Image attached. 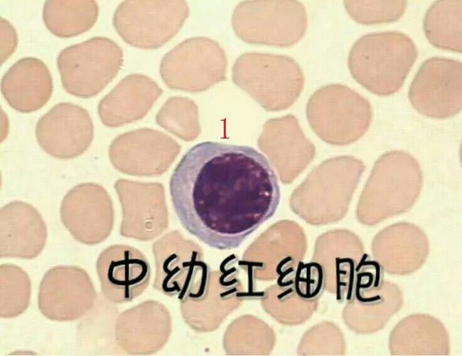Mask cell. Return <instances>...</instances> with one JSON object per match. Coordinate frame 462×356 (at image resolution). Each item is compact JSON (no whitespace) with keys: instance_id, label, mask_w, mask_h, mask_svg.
Here are the masks:
<instances>
[{"instance_id":"1","label":"cell","mask_w":462,"mask_h":356,"mask_svg":"<svg viewBox=\"0 0 462 356\" xmlns=\"http://www.w3.org/2000/svg\"><path fill=\"white\" fill-rule=\"evenodd\" d=\"M169 192L183 228L218 250L238 248L274 215L281 198L277 175L262 154L210 141L185 153Z\"/></svg>"},{"instance_id":"2","label":"cell","mask_w":462,"mask_h":356,"mask_svg":"<svg viewBox=\"0 0 462 356\" xmlns=\"http://www.w3.org/2000/svg\"><path fill=\"white\" fill-rule=\"evenodd\" d=\"M365 169L363 162L353 156L324 160L294 189L290 198L291 208L313 225L341 219Z\"/></svg>"},{"instance_id":"3","label":"cell","mask_w":462,"mask_h":356,"mask_svg":"<svg viewBox=\"0 0 462 356\" xmlns=\"http://www.w3.org/2000/svg\"><path fill=\"white\" fill-rule=\"evenodd\" d=\"M423 175L415 158L407 152L385 153L375 162L357 208L358 220L377 223L412 207L421 190Z\"/></svg>"},{"instance_id":"4","label":"cell","mask_w":462,"mask_h":356,"mask_svg":"<svg viewBox=\"0 0 462 356\" xmlns=\"http://www.w3.org/2000/svg\"><path fill=\"white\" fill-rule=\"evenodd\" d=\"M418 56L416 45L397 31L362 36L352 46L348 65L353 78L377 95L397 93Z\"/></svg>"},{"instance_id":"5","label":"cell","mask_w":462,"mask_h":356,"mask_svg":"<svg viewBox=\"0 0 462 356\" xmlns=\"http://www.w3.org/2000/svg\"><path fill=\"white\" fill-rule=\"evenodd\" d=\"M232 78L267 111L291 107L303 89V73L291 57L249 52L235 61Z\"/></svg>"},{"instance_id":"6","label":"cell","mask_w":462,"mask_h":356,"mask_svg":"<svg viewBox=\"0 0 462 356\" xmlns=\"http://www.w3.org/2000/svg\"><path fill=\"white\" fill-rule=\"evenodd\" d=\"M306 113L316 135L333 145H347L362 137L372 117L370 102L346 85L330 84L308 99Z\"/></svg>"},{"instance_id":"7","label":"cell","mask_w":462,"mask_h":356,"mask_svg":"<svg viewBox=\"0 0 462 356\" xmlns=\"http://www.w3.org/2000/svg\"><path fill=\"white\" fill-rule=\"evenodd\" d=\"M156 274L154 288L168 296H177L181 303L199 302L208 293L210 271L196 244L183 239L174 244L173 232L152 246Z\"/></svg>"},{"instance_id":"8","label":"cell","mask_w":462,"mask_h":356,"mask_svg":"<svg viewBox=\"0 0 462 356\" xmlns=\"http://www.w3.org/2000/svg\"><path fill=\"white\" fill-rule=\"evenodd\" d=\"M232 25L245 42L287 47L303 36L307 14L296 1H244L235 9Z\"/></svg>"},{"instance_id":"9","label":"cell","mask_w":462,"mask_h":356,"mask_svg":"<svg viewBox=\"0 0 462 356\" xmlns=\"http://www.w3.org/2000/svg\"><path fill=\"white\" fill-rule=\"evenodd\" d=\"M122 63V49L105 37H94L68 46L57 58L64 89L83 98L102 91L116 76Z\"/></svg>"},{"instance_id":"10","label":"cell","mask_w":462,"mask_h":356,"mask_svg":"<svg viewBox=\"0 0 462 356\" xmlns=\"http://www.w3.org/2000/svg\"><path fill=\"white\" fill-rule=\"evenodd\" d=\"M188 14L184 1H124L114 13L113 24L129 45L154 49L178 33Z\"/></svg>"},{"instance_id":"11","label":"cell","mask_w":462,"mask_h":356,"mask_svg":"<svg viewBox=\"0 0 462 356\" xmlns=\"http://www.w3.org/2000/svg\"><path fill=\"white\" fill-rule=\"evenodd\" d=\"M226 68L227 58L220 46L208 38L195 37L163 56L160 74L171 89L198 93L225 80Z\"/></svg>"},{"instance_id":"12","label":"cell","mask_w":462,"mask_h":356,"mask_svg":"<svg viewBox=\"0 0 462 356\" xmlns=\"http://www.w3.org/2000/svg\"><path fill=\"white\" fill-rule=\"evenodd\" d=\"M413 108L429 117L444 119L462 108V65L458 61L441 57L426 60L409 90Z\"/></svg>"},{"instance_id":"13","label":"cell","mask_w":462,"mask_h":356,"mask_svg":"<svg viewBox=\"0 0 462 356\" xmlns=\"http://www.w3.org/2000/svg\"><path fill=\"white\" fill-rule=\"evenodd\" d=\"M97 293L89 274L75 266H57L44 274L39 285L38 306L48 319L74 321L93 308Z\"/></svg>"},{"instance_id":"14","label":"cell","mask_w":462,"mask_h":356,"mask_svg":"<svg viewBox=\"0 0 462 356\" xmlns=\"http://www.w3.org/2000/svg\"><path fill=\"white\" fill-rule=\"evenodd\" d=\"M60 219L78 242L95 245L111 234L114 224L112 199L107 191L95 183H82L71 189L63 197Z\"/></svg>"},{"instance_id":"15","label":"cell","mask_w":462,"mask_h":356,"mask_svg":"<svg viewBox=\"0 0 462 356\" xmlns=\"http://www.w3.org/2000/svg\"><path fill=\"white\" fill-rule=\"evenodd\" d=\"M180 148L167 135L141 128L117 136L109 146V156L114 167L123 173L156 176L168 169Z\"/></svg>"},{"instance_id":"16","label":"cell","mask_w":462,"mask_h":356,"mask_svg":"<svg viewBox=\"0 0 462 356\" xmlns=\"http://www.w3.org/2000/svg\"><path fill=\"white\" fill-rule=\"evenodd\" d=\"M257 143L284 184L292 183L316 155L314 145L293 115L268 120Z\"/></svg>"},{"instance_id":"17","label":"cell","mask_w":462,"mask_h":356,"mask_svg":"<svg viewBox=\"0 0 462 356\" xmlns=\"http://www.w3.org/2000/svg\"><path fill=\"white\" fill-rule=\"evenodd\" d=\"M104 297L122 304L141 295L151 279V266L144 254L129 245L115 244L104 249L96 262Z\"/></svg>"},{"instance_id":"18","label":"cell","mask_w":462,"mask_h":356,"mask_svg":"<svg viewBox=\"0 0 462 356\" xmlns=\"http://www.w3.org/2000/svg\"><path fill=\"white\" fill-rule=\"evenodd\" d=\"M114 188L122 204V236L149 241L165 230L167 211L161 184L120 179Z\"/></svg>"},{"instance_id":"19","label":"cell","mask_w":462,"mask_h":356,"mask_svg":"<svg viewBox=\"0 0 462 356\" xmlns=\"http://www.w3.org/2000/svg\"><path fill=\"white\" fill-rule=\"evenodd\" d=\"M36 136L41 148L58 159H71L85 152L94 137L88 112L71 103H58L38 121Z\"/></svg>"},{"instance_id":"20","label":"cell","mask_w":462,"mask_h":356,"mask_svg":"<svg viewBox=\"0 0 462 356\" xmlns=\"http://www.w3.org/2000/svg\"><path fill=\"white\" fill-rule=\"evenodd\" d=\"M46 224L38 210L21 201H13L0 211V256L33 259L44 248Z\"/></svg>"},{"instance_id":"21","label":"cell","mask_w":462,"mask_h":356,"mask_svg":"<svg viewBox=\"0 0 462 356\" xmlns=\"http://www.w3.org/2000/svg\"><path fill=\"white\" fill-rule=\"evenodd\" d=\"M161 93V88L149 77L128 75L100 101L99 117L111 127L136 121L147 114Z\"/></svg>"},{"instance_id":"22","label":"cell","mask_w":462,"mask_h":356,"mask_svg":"<svg viewBox=\"0 0 462 356\" xmlns=\"http://www.w3.org/2000/svg\"><path fill=\"white\" fill-rule=\"evenodd\" d=\"M53 89L48 68L41 60L33 57L17 61L1 81L4 98L13 109L21 112L41 108L49 100Z\"/></svg>"},{"instance_id":"23","label":"cell","mask_w":462,"mask_h":356,"mask_svg":"<svg viewBox=\"0 0 462 356\" xmlns=\"http://www.w3.org/2000/svg\"><path fill=\"white\" fill-rule=\"evenodd\" d=\"M165 311L159 303L144 301L122 313L115 324L119 347L132 355L156 352L165 342Z\"/></svg>"},{"instance_id":"24","label":"cell","mask_w":462,"mask_h":356,"mask_svg":"<svg viewBox=\"0 0 462 356\" xmlns=\"http://www.w3.org/2000/svg\"><path fill=\"white\" fill-rule=\"evenodd\" d=\"M372 253L382 268L385 266L418 267L429 253L425 234L409 223L390 226L375 236Z\"/></svg>"},{"instance_id":"25","label":"cell","mask_w":462,"mask_h":356,"mask_svg":"<svg viewBox=\"0 0 462 356\" xmlns=\"http://www.w3.org/2000/svg\"><path fill=\"white\" fill-rule=\"evenodd\" d=\"M98 12L95 1H46L43 19L55 36L69 38L91 28L97 21Z\"/></svg>"},{"instance_id":"26","label":"cell","mask_w":462,"mask_h":356,"mask_svg":"<svg viewBox=\"0 0 462 356\" xmlns=\"http://www.w3.org/2000/svg\"><path fill=\"white\" fill-rule=\"evenodd\" d=\"M461 1H437L426 12L424 32L432 46L461 53Z\"/></svg>"},{"instance_id":"27","label":"cell","mask_w":462,"mask_h":356,"mask_svg":"<svg viewBox=\"0 0 462 356\" xmlns=\"http://www.w3.org/2000/svg\"><path fill=\"white\" fill-rule=\"evenodd\" d=\"M31 282L25 271L14 264L0 266V316L13 318L28 307Z\"/></svg>"},{"instance_id":"28","label":"cell","mask_w":462,"mask_h":356,"mask_svg":"<svg viewBox=\"0 0 462 356\" xmlns=\"http://www.w3.org/2000/svg\"><path fill=\"white\" fill-rule=\"evenodd\" d=\"M158 125L187 141L195 140L200 133L198 107L189 98L171 97L158 112Z\"/></svg>"},{"instance_id":"29","label":"cell","mask_w":462,"mask_h":356,"mask_svg":"<svg viewBox=\"0 0 462 356\" xmlns=\"http://www.w3.org/2000/svg\"><path fill=\"white\" fill-rule=\"evenodd\" d=\"M345 9L357 23L371 25L392 22L404 14L406 1H345Z\"/></svg>"},{"instance_id":"30","label":"cell","mask_w":462,"mask_h":356,"mask_svg":"<svg viewBox=\"0 0 462 356\" xmlns=\"http://www.w3.org/2000/svg\"><path fill=\"white\" fill-rule=\"evenodd\" d=\"M326 271L317 261L299 262L295 276V289L299 297L311 301L322 294L326 283Z\"/></svg>"},{"instance_id":"31","label":"cell","mask_w":462,"mask_h":356,"mask_svg":"<svg viewBox=\"0 0 462 356\" xmlns=\"http://www.w3.org/2000/svg\"><path fill=\"white\" fill-rule=\"evenodd\" d=\"M384 269L381 264L364 253L355 269L353 298L380 289L383 284Z\"/></svg>"},{"instance_id":"32","label":"cell","mask_w":462,"mask_h":356,"mask_svg":"<svg viewBox=\"0 0 462 356\" xmlns=\"http://www.w3.org/2000/svg\"><path fill=\"white\" fill-rule=\"evenodd\" d=\"M17 35L11 24L1 18V63L2 64L14 51L17 46Z\"/></svg>"}]
</instances>
